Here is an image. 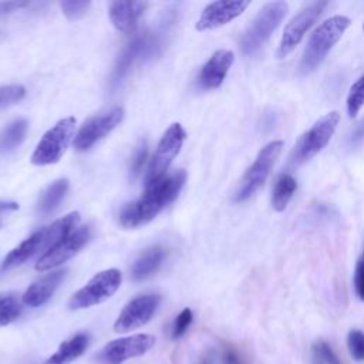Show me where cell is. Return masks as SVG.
Returning <instances> with one entry per match:
<instances>
[{
  "label": "cell",
  "mask_w": 364,
  "mask_h": 364,
  "mask_svg": "<svg viewBox=\"0 0 364 364\" xmlns=\"http://www.w3.org/2000/svg\"><path fill=\"white\" fill-rule=\"evenodd\" d=\"M186 181L185 171H176L171 176H164L159 181L145 186V193L125 205L119 213V223L124 228H136L151 222L165 206L176 199Z\"/></svg>",
  "instance_id": "cell-1"
},
{
  "label": "cell",
  "mask_w": 364,
  "mask_h": 364,
  "mask_svg": "<svg viewBox=\"0 0 364 364\" xmlns=\"http://www.w3.org/2000/svg\"><path fill=\"white\" fill-rule=\"evenodd\" d=\"M80 222V213L71 212L57 220H54L51 225L44 226L43 229L33 233L28 239L21 242L17 247H14L3 260L1 269L7 270L16 266H20L34 257L36 255L50 250L54 245H57L60 240L67 237L70 233L74 232V228Z\"/></svg>",
  "instance_id": "cell-2"
},
{
  "label": "cell",
  "mask_w": 364,
  "mask_h": 364,
  "mask_svg": "<svg viewBox=\"0 0 364 364\" xmlns=\"http://www.w3.org/2000/svg\"><path fill=\"white\" fill-rule=\"evenodd\" d=\"M350 24L351 20L347 16L341 14L331 16L323 23H320L307 40V44L300 60L299 71L303 75L314 73L321 65L333 46L341 38V36L350 27Z\"/></svg>",
  "instance_id": "cell-3"
},
{
  "label": "cell",
  "mask_w": 364,
  "mask_h": 364,
  "mask_svg": "<svg viewBox=\"0 0 364 364\" xmlns=\"http://www.w3.org/2000/svg\"><path fill=\"white\" fill-rule=\"evenodd\" d=\"M289 11L286 1H270L264 4L240 38V51L245 55L256 54L270 38Z\"/></svg>",
  "instance_id": "cell-4"
},
{
  "label": "cell",
  "mask_w": 364,
  "mask_h": 364,
  "mask_svg": "<svg viewBox=\"0 0 364 364\" xmlns=\"http://www.w3.org/2000/svg\"><path fill=\"white\" fill-rule=\"evenodd\" d=\"M340 122V114L330 111L320 117L306 132L300 135L291 151V162L301 165L326 148Z\"/></svg>",
  "instance_id": "cell-5"
},
{
  "label": "cell",
  "mask_w": 364,
  "mask_h": 364,
  "mask_svg": "<svg viewBox=\"0 0 364 364\" xmlns=\"http://www.w3.org/2000/svg\"><path fill=\"white\" fill-rule=\"evenodd\" d=\"M283 149V141L274 139L267 142L255 158L253 164L245 172L237 191L235 193V202H245L250 196H253L266 182L270 175L272 168L276 164L280 152Z\"/></svg>",
  "instance_id": "cell-6"
},
{
  "label": "cell",
  "mask_w": 364,
  "mask_h": 364,
  "mask_svg": "<svg viewBox=\"0 0 364 364\" xmlns=\"http://www.w3.org/2000/svg\"><path fill=\"white\" fill-rule=\"evenodd\" d=\"M121 282L122 274L118 269L102 270L70 297L68 307L71 310H81L100 304L119 289Z\"/></svg>",
  "instance_id": "cell-7"
},
{
  "label": "cell",
  "mask_w": 364,
  "mask_h": 364,
  "mask_svg": "<svg viewBox=\"0 0 364 364\" xmlns=\"http://www.w3.org/2000/svg\"><path fill=\"white\" fill-rule=\"evenodd\" d=\"M75 129V118L67 117L55 122L40 139L33 155L31 162L34 165H51L60 161L65 152L68 144L73 139Z\"/></svg>",
  "instance_id": "cell-8"
},
{
  "label": "cell",
  "mask_w": 364,
  "mask_h": 364,
  "mask_svg": "<svg viewBox=\"0 0 364 364\" xmlns=\"http://www.w3.org/2000/svg\"><path fill=\"white\" fill-rule=\"evenodd\" d=\"M185 138H186V132L182 128V125L178 122L172 124L165 131V134L161 136L158 146L155 149V154L152 155L149 165L146 168L145 186H149L151 183H154L165 176V172L169 168L171 162L179 154Z\"/></svg>",
  "instance_id": "cell-9"
},
{
  "label": "cell",
  "mask_w": 364,
  "mask_h": 364,
  "mask_svg": "<svg viewBox=\"0 0 364 364\" xmlns=\"http://www.w3.org/2000/svg\"><path fill=\"white\" fill-rule=\"evenodd\" d=\"M155 344V337L146 333L118 337L108 341L97 354L98 364H124L125 361L146 354Z\"/></svg>",
  "instance_id": "cell-10"
},
{
  "label": "cell",
  "mask_w": 364,
  "mask_h": 364,
  "mask_svg": "<svg viewBox=\"0 0 364 364\" xmlns=\"http://www.w3.org/2000/svg\"><path fill=\"white\" fill-rule=\"evenodd\" d=\"M327 4V1H313L303 7L296 16H293V18L286 24L283 30V36L277 48L279 58L287 57L300 44L307 30L321 16Z\"/></svg>",
  "instance_id": "cell-11"
},
{
  "label": "cell",
  "mask_w": 364,
  "mask_h": 364,
  "mask_svg": "<svg viewBox=\"0 0 364 364\" xmlns=\"http://www.w3.org/2000/svg\"><path fill=\"white\" fill-rule=\"evenodd\" d=\"M161 296L149 293L132 299L119 313L114 323L115 333H128L145 326L155 314Z\"/></svg>",
  "instance_id": "cell-12"
},
{
  "label": "cell",
  "mask_w": 364,
  "mask_h": 364,
  "mask_svg": "<svg viewBox=\"0 0 364 364\" xmlns=\"http://www.w3.org/2000/svg\"><path fill=\"white\" fill-rule=\"evenodd\" d=\"M91 228L82 226L70 233L67 237L54 245L48 252H46L38 262L36 263V270L46 272L53 267H57L71 259L90 239Z\"/></svg>",
  "instance_id": "cell-13"
},
{
  "label": "cell",
  "mask_w": 364,
  "mask_h": 364,
  "mask_svg": "<svg viewBox=\"0 0 364 364\" xmlns=\"http://www.w3.org/2000/svg\"><path fill=\"white\" fill-rule=\"evenodd\" d=\"M124 117V111L119 107L112 108L111 111L95 115L90 118L84 125L80 128L74 138V148L78 151H85L91 145H94L97 141L104 138L108 132H111Z\"/></svg>",
  "instance_id": "cell-14"
},
{
  "label": "cell",
  "mask_w": 364,
  "mask_h": 364,
  "mask_svg": "<svg viewBox=\"0 0 364 364\" xmlns=\"http://www.w3.org/2000/svg\"><path fill=\"white\" fill-rule=\"evenodd\" d=\"M159 47L158 38L151 33H144L136 36L121 53L119 58L117 60V64L111 74V88H115L119 85L122 78L129 71L131 65L139 60L141 57L151 55L156 48Z\"/></svg>",
  "instance_id": "cell-15"
},
{
  "label": "cell",
  "mask_w": 364,
  "mask_h": 364,
  "mask_svg": "<svg viewBox=\"0 0 364 364\" xmlns=\"http://www.w3.org/2000/svg\"><path fill=\"white\" fill-rule=\"evenodd\" d=\"M250 4L249 0H219L208 4L199 20L196 21V30L206 31L222 27L239 17Z\"/></svg>",
  "instance_id": "cell-16"
},
{
  "label": "cell",
  "mask_w": 364,
  "mask_h": 364,
  "mask_svg": "<svg viewBox=\"0 0 364 364\" xmlns=\"http://www.w3.org/2000/svg\"><path fill=\"white\" fill-rule=\"evenodd\" d=\"M233 61H235V54L230 50L215 51L200 70V74L198 78L200 88L203 90L218 88L223 82Z\"/></svg>",
  "instance_id": "cell-17"
},
{
  "label": "cell",
  "mask_w": 364,
  "mask_h": 364,
  "mask_svg": "<svg viewBox=\"0 0 364 364\" xmlns=\"http://www.w3.org/2000/svg\"><path fill=\"white\" fill-rule=\"evenodd\" d=\"M146 6V1H112L109 4L111 23L122 33H132Z\"/></svg>",
  "instance_id": "cell-18"
},
{
  "label": "cell",
  "mask_w": 364,
  "mask_h": 364,
  "mask_svg": "<svg viewBox=\"0 0 364 364\" xmlns=\"http://www.w3.org/2000/svg\"><path fill=\"white\" fill-rule=\"evenodd\" d=\"M65 276L64 270H58L54 273H50L44 277H41L40 280L34 282L23 294L21 300L26 306L28 307H40L43 304H46L50 297L54 294V291L57 290V287L60 286V283L63 282Z\"/></svg>",
  "instance_id": "cell-19"
},
{
  "label": "cell",
  "mask_w": 364,
  "mask_h": 364,
  "mask_svg": "<svg viewBox=\"0 0 364 364\" xmlns=\"http://www.w3.org/2000/svg\"><path fill=\"white\" fill-rule=\"evenodd\" d=\"M90 346V334L88 333H77L70 338L64 340L55 353H53L46 364H70L78 357H81Z\"/></svg>",
  "instance_id": "cell-20"
},
{
  "label": "cell",
  "mask_w": 364,
  "mask_h": 364,
  "mask_svg": "<svg viewBox=\"0 0 364 364\" xmlns=\"http://www.w3.org/2000/svg\"><path fill=\"white\" fill-rule=\"evenodd\" d=\"M164 257H165V250L162 247L155 246V247L146 249L134 263L132 277L135 280H144L152 276L162 264Z\"/></svg>",
  "instance_id": "cell-21"
},
{
  "label": "cell",
  "mask_w": 364,
  "mask_h": 364,
  "mask_svg": "<svg viewBox=\"0 0 364 364\" xmlns=\"http://www.w3.org/2000/svg\"><path fill=\"white\" fill-rule=\"evenodd\" d=\"M67 191H68V181L67 179L54 181L41 193V196L38 199V203H37V212L43 216L50 215L51 212H54L55 208L60 205V202L64 199Z\"/></svg>",
  "instance_id": "cell-22"
},
{
  "label": "cell",
  "mask_w": 364,
  "mask_h": 364,
  "mask_svg": "<svg viewBox=\"0 0 364 364\" xmlns=\"http://www.w3.org/2000/svg\"><path fill=\"white\" fill-rule=\"evenodd\" d=\"M297 189V182L293 175L290 173H282L274 186H273V193H272V208L276 212H283L290 199L293 198V193Z\"/></svg>",
  "instance_id": "cell-23"
},
{
  "label": "cell",
  "mask_w": 364,
  "mask_h": 364,
  "mask_svg": "<svg viewBox=\"0 0 364 364\" xmlns=\"http://www.w3.org/2000/svg\"><path fill=\"white\" fill-rule=\"evenodd\" d=\"M27 121L24 118L14 119L7 127H4L0 132V152H11L16 149L24 139L27 132Z\"/></svg>",
  "instance_id": "cell-24"
},
{
  "label": "cell",
  "mask_w": 364,
  "mask_h": 364,
  "mask_svg": "<svg viewBox=\"0 0 364 364\" xmlns=\"http://www.w3.org/2000/svg\"><path fill=\"white\" fill-rule=\"evenodd\" d=\"M347 114L350 118L357 117L360 109L364 107V74L355 80L347 94Z\"/></svg>",
  "instance_id": "cell-25"
},
{
  "label": "cell",
  "mask_w": 364,
  "mask_h": 364,
  "mask_svg": "<svg viewBox=\"0 0 364 364\" xmlns=\"http://www.w3.org/2000/svg\"><path fill=\"white\" fill-rule=\"evenodd\" d=\"M21 313V303L13 294L0 296V327L9 326L18 318Z\"/></svg>",
  "instance_id": "cell-26"
},
{
  "label": "cell",
  "mask_w": 364,
  "mask_h": 364,
  "mask_svg": "<svg viewBox=\"0 0 364 364\" xmlns=\"http://www.w3.org/2000/svg\"><path fill=\"white\" fill-rule=\"evenodd\" d=\"M311 361L313 364H341L331 346L323 338H318L313 343Z\"/></svg>",
  "instance_id": "cell-27"
},
{
  "label": "cell",
  "mask_w": 364,
  "mask_h": 364,
  "mask_svg": "<svg viewBox=\"0 0 364 364\" xmlns=\"http://www.w3.org/2000/svg\"><path fill=\"white\" fill-rule=\"evenodd\" d=\"M347 347L350 355L355 361L364 360V333L361 330H350L347 336Z\"/></svg>",
  "instance_id": "cell-28"
},
{
  "label": "cell",
  "mask_w": 364,
  "mask_h": 364,
  "mask_svg": "<svg viewBox=\"0 0 364 364\" xmlns=\"http://www.w3.org/2000/svg\"><path fill=\"white\" fill-rule=\"evenodd\" d=\"M193 321V313L191 309H183L178 316L176 318L173 320L172 323V328H171V337L173 340H178L181 338L189 328V326L192 324Z\"/></svg>",
  "instance_id": "cell-29"
},
{
  "label": "cell",
  "mask_w": 364,
  "mask_h": 364,
  "mask_svg": "<svg viewBox=\"0 0 364 364\" xmlns=\"http://www.w3.org/2000/svg\"><path fill=\"white\" fill-rule=\"evenodd\" d=\"M64 14L67 18L70 20H77L80 17H82L88 7H90V1H84V0H64L60 3Z\"/></svg>",
  "instance_id": "cell-30"
},
{
  "label": "cell",
  "mask_w": 364,
  "mask_h": 364,
  "mask_svg": "<svg viewBox=\"0 0 364 364\" xmlns=\"http://www.w3.org/2000/svg\"><path fill=\"white\" fill-rule=\"evenodd\" d=\"M146 158H148V144H146V141H142L136 146V149L132 155V159H131V171H129L131 179H136L139 176V173L146 162Z\"/></svg>",
  "instance_id": "cell-31"
},
{
  "label": "cell",
  "mask_w": 364,
  "mask_h": 364,
  "mask_svg": "<svg viewBox=\"0 0 364 364\" xmlns=\"http://www.w3.org/2000/svg\"><path fill=\"white\" fill-rule=\"evenodd\" d=\"M26 94L23 85H4L0 87V108L20 101Z\"/></svg>",
  "instance_id": "cell-32"
},
{
  "label": "cell",
  "mask_w": 364,
  "mask_h": 364,
  "mask_svg": "<svg viewBox=\"0 0 364 364\" xmlns=\"http://www.w3.org/2000/svg\"><path fill=\"white\" fill-rule=\"evenodd\" d=\"M354 289L360 300H364V253L357 260L354 272Z\"/></svg>",
  "instance_id": "cell-33"
},
{
  "label": "cell",
  "mask_w": 364,
  "mask_h": 364,
  "mask_svg": "<svg viewBox=\"0 0 364 364\" xmlns=\"http://www.w3.org/2000/svg\"><path fill=\"white\" fill-rule=\"evenodd\" d=\"M363 141H364V118L353 128L348 142H350L351 146H357V145H360Z\"/></svg>",
  "instance_id": "cell-34"
},
{
  "label": "cell",
  "mask_w": 364,
  "mask_h": 364,
  "mask_svg": "<svg viewBox=\"0 0 364 364\" xmlns=\"http://www.w3.org/2000/svg\"><path fill=\"white\" fill-rule=\"evenodd\" d=\"M24 6H27V1H0V14L16 11Z\"/></svg>",
  "instance_id": "cell-35"
},
{
  "label": "cell",
  "mask_w": 364,
  "mask_h": 364,
  "mask_svg": "<svg viewBox=\"0 0 364 364\" xmlns=\"http://www.w3.org/2000/svg\"><path fill=\"white\" fill-rule=\"evenodd\" d=\"M18 208V205L16 202H6V200H0V215L6 213V212H11L16 210Z\"/></svg>",
  "instance_id": "cell-36"
},
{
  "label": "cell",
  "mask_w": 364,
  "mask_h": 364,
  "mask_svg": "<svg viewBox=\"0 0 364 364\" xmlns=\"http://www.w3.org/2000/svg\"><path fill=\"white\" fill-rule=\"evenodd\" d=\"M363 30H364V23H363Z\"/></svg>",
  "instance_id": "cell-37"
},
{
  "label": "cell",
  "mask_w": 364,
  "mask_h": 364,
  "mask_svg": "<svg viewBox=\"0 0 364 364\" xmlns=\"http://www.w3.org/2000/svg\"><path fill=\"white\" fill-rule=\"evenodd\" d=\"M206 364H208V363H206Z\"/></svg>",
  "instance_id": "cell-38"
}]
</instances>
